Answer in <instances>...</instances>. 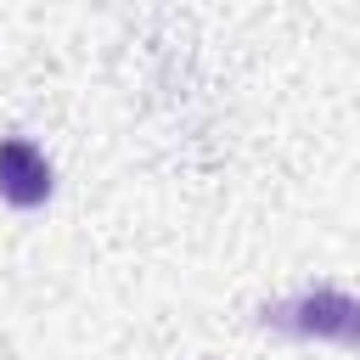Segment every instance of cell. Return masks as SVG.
I'll return each instance as SVG.
<instances>
[{
	"mask_svg": "<svg viewBox=\"0 0 360 360\" xmlns=\"http://www.w3.org/2000/svg\"><path fill=\"white\" fill-rule=\"evenodd\" d=\"M264 326L292 332V338H326V343L360 349V298H349L338 287H309V292H292L281 304H264Z\"/></svg>",
	"mask_w": 360,
	"mask_h": 360,
	"instance_id": "6da1fadb",
	"label": "cell"
},
{
	"mask_svg": "<svg viewBox=\"0 0 360 360\" xmlns=\"http://www.w3.org/2000/svg\"><path fill=\"white\" fill-rule=\"evenodd\" d=\"M0 197L11 208H39L51 197V163L22 135H6L0 141Z\"/></svg>",
	"mask_w": 360,
	"mask_h": 360,
	"instance_id": "7a4b0ae2",
	"label": "cell"
}]
</instances>
